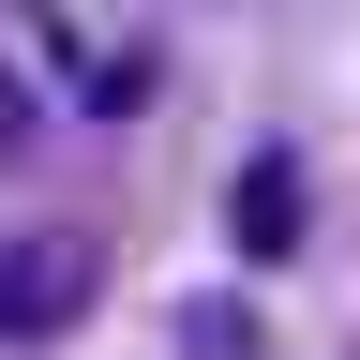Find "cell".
<instances>
[{"mask_svg": "<svg viewBox=\"0 0 360 360\" xmlns=\"http://www.w3.org/2000/svg\"><path fill=\"white\" fill-rule=\"evenodd\" d=\"M90 315V240H0V345H60Z\"/></svg>", "mask_w": 360, "mask_h": 360, "instance_id": "1", "label": "cell"}, {"mask_svg": "<svg viewBox=\"0 0 360 360\" xmlns=\"http://www.w3.org/2000/svg\"><path fill=\"white\" fill-rule=\"evenodd\" d=\"M225 240H240V255H285V240H300V165H285V150H255V165H240Z\"/></svg>", "mask_w": 360, "mask_h": 360, "instance_id": "2", "label": "cell"}]
</instances>
